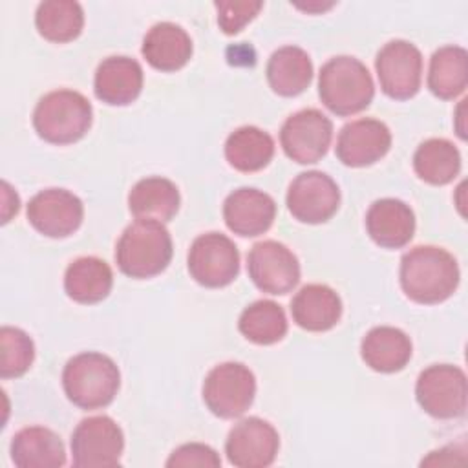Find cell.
Instances as JSON below:
<instances>
[{"label": "cell", "instance_id": "cell-21", "mask_svg": "<svg viewBox=\"0 0 468 468\" xmlns=\"http://www.w3.org/2000/svg\"><path fill=\"white\" fill-rule=\"evenodd\" d=\"M190 35L174 22H159L148 29L143 38L141 53L157 71L172 73L186 66L192 57Z\"/></svg>", "mask_w": 468, "mask_h": 468}, {"label": "cell", "instance_id": "cell-22", "mask_svg": "<svg viewBox=\"0 0 468 468\" xmlns=\"http://www.w3.org/2000/svg\"><path fill=\"white\" fill-rule=\"evenodd\" d=\"M11 461L18 468H60L66 450L60 437L44 426H27L16 431L9 446Z\"/></svg>", "mask_w": 468, "mask_h": 468}, {"label": "cell", "instance_id": "cell-34", "mask_svg": "<svg viewBox=\"0 0 468 468\" xmlns=\"http://www.w3.org/2000/svg\"><path fill=\"white\" fill-rule=\"evenodd\" d=\"M168 468H192V466H205V468H218L221 459L214 448L201 442H188L176 448L165 463Z\"/></svg>", "mask_w": 468, "mask_h": 468}, {"label": "cell", "instance_id": "cell-30", "mask_svg": "<svg viewBox=\"0 0 468 468\" xmlns=\"http://www.w3.org/2000/svg\"><path fill=\"white\" fill-rule=\"evenodd\" d=\"M35 26L46 40L66 44L82 33L84 11L73 0H46L37 7Z\"/></svg>", "mask_w": 468, "mask_h": 468}, {"label": "cell", "instance_id": "cell-23", "mask_svg": "<svg viewBox=\"0 0 468 468\" xmlns=\"http://www.w3.org/2000/svg\"><path fill=\"white\" fill-rule=\"evenodd\" d=\"M413 353L410 336L391 325H378L360 342V356L367 367L378 373H397L406 367Z\"/></svg>", "mask_w": 468, "mask_h": 468}, {"label": "cell", "instance_id": "cell-9", "mask_svg": "<svg viewBox=\"0 0 468 468\" xmlns=\"http://www.w3.org/2000/svg\"><path fill=\"white\" fill-rule=\"evenodd\" d=\"M190 276L203 287L219 289L230 285L239 274V252L234 241L221 232L197 236L188 250Z\"/></svg>", "mask_w": 468, "mask_h": 468}, {"label": "cell", "instance_id": "cell-14", "mask_svg": "<svg viewBox=\"0 0 468 468\" xmlns=\"http://www.w3.org/2000/svg\"><path fill=\"white\" fill-rule=\"evenodd\" d=\"M278 450L280 435L276 428L260 417H247L234 424L225 442L227 459L238 468L271 466Z\"/></svg>", "mask_w": 468, "mask_h": 468}, {"label": "cell", "instance_id": "cell-12", "mask_svg": "<svg viewBox=\"0 0 468 468\" xmlns=\"http://www.w3.org/2000/svg\"><path fill=\"white\" fill-rule=\"evenodd\" d=\"M287 208L294 219L307 225L329 221L340 207V190L331 176L320 170L298 174L287 188Z\"/></svg>", "mask_w": 468, "mask_h": 468}, {"label": "cell", "instance_id": "cell-7", "mask_svg": "<svg viewBox=\"0 0 468 468\" xmlns=\"http://www.w3.org/2000/svg\"><path fill=\"white\" fill-rule=\"evenodd\" d=\"M419 406L435 419H457L466 411V375L452 364H433L420 371L415 384Z\"/></svg>", "mask_w": 468, "mask_h": 468}, {"label": "cell", "instance_id": "cell-27", "mask_svg": "<svg viewBox=\"0 0 468 468\" xmlns=\"http://www.w3.org/2000/svg\"><path fill=\"white\" fill-rule=\"evenodd\" d=\"M468 86V53L461 46H442L431 58L428 68V88L442 99L453 101L464 93Z\"/></svg>", "mask_w": 468, "mask_h": 468}, {"label": "cell", "instance_id": "cell-4", "mask_svg": "<svg viewBox=\"0 0 468 468\" xmlns=\"http://www.w3.org/2000/svg\"><path fill=\"white\" fill-rule=\"evenodd\" d=\"M318 95L324 106L347 117L366 110L375 97V84L369 69L358 58L340 55L329 58L318 73Z\"/></svg>", "mask_w": 468, "mask_h": 468}, {"label": "cell", "instance_id": "cell-29", "mask_svg": "<svg viewBox=\"0 0 468 468\" xmlns=\"http://www.w3.org/2000/svg\"><path fill=\"white\" fill-rule=\"evenodd\" d=\"M413 170L428 185H448L461 172V154L448 139H426L413 154Z\"/></svg>", "mask_w": 468, "mask_h": 468}, {"label": "cell", "instance_id": "cell-33", "mask_svg": "<svg viewBox=\"0 0 468 468\" xmlns=\"http://www.w3.org/2000/svg\"><path fill=\"white\" fill-rule=\"evenodd\" d=\"M218 24L225 35L239 33L250 20L256 18L263 2H216Z\"/></svg>", "mask_w": 468, "mask_h": 468}, {"label": "cell", "instance_id": "cell-25", "mask_svg": "<svg viewBox=\"0 0 468 468\" xmlns=\"http://www.w3.org/2000/svg\"><path fill=\"white\" fill-rule=\"evenodd\" d=\"M181 196L176 183L159 176L137 181L128 194V208L137 219L166 223L177 214Z\"/></svg>", "mask_w": 468, "mask_h": 468}, {"label": "cell", "instance_id": "cell-28", "mask_svg": "<svg viewBox=\"0 0 468 468\" xmlns=\"http://www.w3.org/2000/svg\"><path fill=\"white\" fill-rule=\"evenodd\" d=\"M274 155L272 137L258 126H239L225 141V159L243 174L263 170Z\"/></svg>", "mask_w": 468, "mask_h": 468}, {"label": "cell", "instance_id": "cell-15", "mask_svg": "<svg viewBox=\"0 0 468 468\" xmlns=\"http://www.w3.org/2000/svg\"><path fill=\"white\" fill-rule=\"evenodd\" d=\"M84 219L82 201L66 188H46L27 203V221L48 238L71 236Z\"/></svg>", "mask_w": 468, "mask_h": 468}, {"label": "cell", "instance_id": "cell-24", "mask_svg": "<svg viewBox=\"0 0 468 468\" xmlns=\"http://www.w3.org/2000/svg\"><path fill=\"white\" fill-rule=\"evenodd\" d=\"M113 287L110 265L97 256H80L73 260L64 272L66 294L82 305L102 302Z\"/></svg>", "mask_w": 468, "mask_h": 468}, {"label": "cell", "instance_id": "cell-10", "mask_svg": "<svg viewBox=\"0 0 468 468\" xmlns=\"http://www.w3.org/2000/svg\"><path fill=\"white\" fill-rule=\"evenodd\" d=\"M375 69L380 90L395 101L415 97L422 82V55L408 40H389L380 48L375 58Z\"/></svg>", "mask_w": 468, "mask_h": 468}, {"label": "cell", "instance_id": "cell-32", "mask_svg": "<svg viewBox=\"0 0 468 468\" xmlns=\"http://www.w3.org/2000/svg\"><path fill=\"white\" fill-rule=\"evenodd\" d=\"M0 377L4 380L22 377L35 360V344L31 336L18 327L4 325L0 329Z\"/></svg>", "mask_w": 468, "mask_h": 468}, {"label": "cell", "instance_id": "cell-8", "mask_svg": "<svg viewBox=\"0 0 468 468\" xmlns=\"http://www.w3.org/2000/svg\"><path fill=\"white\" fill-rule=\"evenodd\" d=\"M71 455L77 468H110L121 463L124 435L108 415L82 419L71 433Z\"/></svg>", "mask_w": 468, "mask_h": 468}, {"label": "cell", "instance_id": "cell-13", "mask_svg": "<svg viewBox=\"0 0 468 468\" xmlns=\"http://www.w3.org/2000/svg\"><path fill=\"white\" fill-rule=\"evenodd\" d=\"M247 271L252 283L267 294H287L300 282L298 258L276 239L252 245L247 256Z\"/></svg>", "mask_w": 468, "mask_h": 468}, {"label": "cell", "instance_id": "cell-18", "mask_svg": "<svg viewBox=\"0 0 468 468\" xmlns=\"http://www.w3.org/2000/svg\"><path fill=\"white\" fill-rule=\"evenodd\" d=\"M143 90V68L135 58L115 55L104 58L95 71L93 91L110 106L132 104Z\"/></svg>", "mask_w": 468, "mask_h": 468}, {"label": "cell", "instance_id": "cell-2", "mask_svg": "<svg viewBox=\"0 0 468 468\" xmlns=\"http://www.w3.org/2000/svg\"><path fill=\"white\" fill-rule=\"evenodd\" d=\"M174 254L172 238L161 221L135 219L130 223L117 245L115 261L122 274L146 280L161 274Z\"/></svg>", "mask_w": 468, "mask_h": 468}, {"label": "cell", "instance_id": "cell-19", "mask_svg": "<svg viewBox=\"0 0 468 468\" xmlns=\"http://www.w3.org/2000/svg\"><path fill=\"white\" fill-rule=\"evenodd\" d=\"M366 230L382 249H402L415 234V214L400 199H377L366 214Z\"/></svg>", "mask_w": 468, "mask_h": 468}, {"label": "cell", "instance_id": "cell-11", "mask_svg": "<svg viewBox=\"0 0 468 468\" xmlns=\"http://www.w3.org/2000/svg\"><path fill=\"white\" fill-rule=\"evenodd\" d=\"M333 139L331 119L316 108H303L285 119L280 130V144L289 159L298 165L320 161Z\"/></svg>", "mask_w": 468, "mask_h": 468}, {"label": "cell", "instance_id": "cell-16", "mask_svg": "<svg viewBox=\"0 0 468 468\" xmlns=\"http://www.w3.org/2000/svg\"><path fill=\"white\" fill-rule=\"evenodd\" d=\"M391 148V132L378 119H356L342 126L336 139V157L351 168L380 161Z\"/></svg>", "mask_w": 468, "mask_h": 468}, {"label": "cell", "instance_id": "cell-17", "mask_svg": "<svg viewBox=\"0 0 468 468\" xmlns=\"http://www.w3.org/2000/svg\"><path fill=\"white\" fill-rule=\"evenodd\" d=\"M274 218V199L267 192L252 186H241L230 192L223 203L225 225L241 238H256L267 232Z\"/></svg>", "mask_w": 468, "mask_h": 468}, {"label": "cell", "instance_id": "cell-20", "mask_svg": "<svg viewBox=\"0 0 468 468\" xmlns=\"http://www.w3.org/2000/svg\"><path fill=\"white\" fill-rule=\"evenodd\" d=\"M291 314L298 327L324 333L340 322L342 300L329 285L307 283L291 300Z\"/></svg>", "mask_w": 468, "mask_h": 468}, {"label": "cell", "instance_id": "cell-26", "mask_svg": "<svg viewBox=\"0 0 468 468\" xmlns=\"http://www.w3.org/2000/svg\"><path fill=\"white\" fill-rule=\"evenodd\" d=\"M265 73L274 93L280 97H296L303 93L313 80V62L305 49L283 46L271 55Z\"/></svg>", "mask_w": 468, "mask_h": 468}, {"label": "cell", "instance_id": "cell-31", "mask_svg": "<svg viewBox=\"0 0 468 468\" xmlns=\"http://www.w3.org/2000/svg\"><path fill=\"white\" fill-rule=\"evenodd\" d=\"M238 329L252 344L272 346L287 335L289 324L282 305L272 300H256L241 311Z\"/></svg>", "mask_w": 468, "mask_h": 468}, {"label": "cell", "instance_id": "cell-6", "mask_svg": "<svg viewBox=\"0 0 468 468\" xmlns=\"http://www.w3.org/2000/svg\"><path fill=\"white\" fill-rule=\"evenodd\" d=\"M201 393L210 413L219 419H236L254 402L256 377L241 362H223L208 371Z\"/></svg>", "mask_w": 468, "mask_h": 468}, {"label": "cell", "instance_id": "cell-5", "mask_svg": "<svg viewBox=\"0 0 468 468\" xmlns=\"http://www.w3.org/2000/svg\"><path fill=\"white\" fill-rule=\"evenodd\" d=\"M93 121L91 102L75 90H55L38 99L33 110V128L51 144L80 141Z\"/></svg>", "mask_w": 468, "mask_h": 468}, {"label": "cell", "instance_id": "cell-3", "mask_svg": "<svg viewBox=\"0 0 468 468\" xmlns=\"http://www.w3.org/2000/svg\"><path fill=\"white\" fill-rule=\"evenodd\" d=\"M62 388L68 400L80 410L106 408L121 388V371L108 355L79 353L62 369Z\"/></svg>", "mask_w": 468, "mask_h": 468}, {"label": "cell", "instance_id": "cell-1", "mask_svg": "<svg viewBox=\"0 0 468 468\" xmlns=\"http://www.w3.org/2000/svg\"><path fill=\"white\" fill-rule=\"evenodd\" d=\"M399 278L404 294L411 302L435 305L457 291L461 271L457 260L446 249L417 245L402 256Z\"/></svg>", "mask_w": 468, "mask_h": 468}]
</instances>
